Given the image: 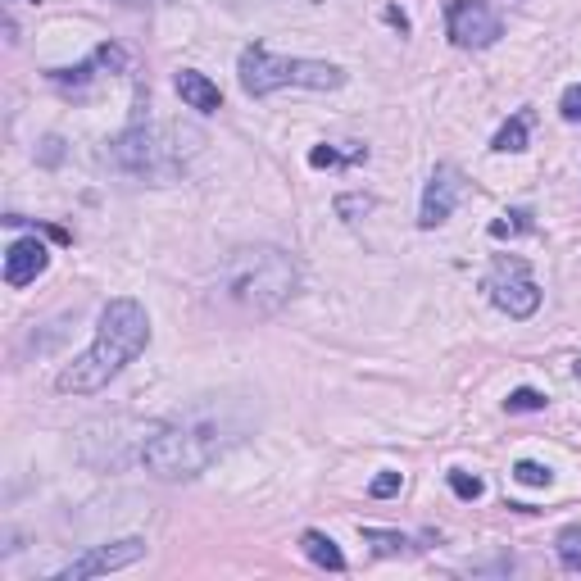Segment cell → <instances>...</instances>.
Listing matches in <instances>:
<instances>
[{"label": "cell", "instance_id": "1", "mask_svg": "<svg viewBox=\"0 0 581 581\" xmlns=\"http://www.w3.org/2000/svg\"><path fill=\"white\" fill-rule=\"evenodd\" d=\"M150 345V318L137 300L119 296L100 309L96 323V341L73 359L69 368L60 373V391L64 395H96L100 386H109L132 359Z\"/></svg>", "mask_w": 581, "mask_h": 581}, {"label": "cell", "instance_id": "2", "mask_svg": "<svg viewBox=\"0 0 581 581\" xmlns=\"http://www.w3.org/2000/svg\"><path fill=\"white\" fill-rule=\"evenodd\" d=\"M300 268L296 259L277 246H241L223 259L214 282V296L237 314H277L286 300L296 296Z\"/></svg>", "mask_w": 581, "mask_h": 581}, {"label": "cell", "instance_id": "3", "mask_svg": "<svg viewBox=\"0 0 581 581\" xmlns=\"http://www.w3.org/2000/svg\"><path fill=\"white\" fill-rule=\"evenodd\" d=\"M237 441L232 427L218 414H187L173 418V423H159L146 432L141 441V463H146L155 477H168V482H182V477H200L227 445Z\"/></svg>", "mask_w": 581, "mask_h": 581}, {"label": "cell", "instance_id": "4", "mask_svg": "<svg viewBox=\"0 0 581 581\" xmlns=\"http://www.w3.org/2000/svg\"><path fill=\"white\" fill-rule=\"evenodd\" d=\"M182 141H200V132L182 128V123H155L146 114V91L137 96V119L128 123L119 141H109V159L123 168V173H137L150 182H168L178 178L187 155L196 146H182Z\"/></svg>", "mask_w": 581, "mask_h": 581}, {"label": "cell", "instance_id": "5", "mask_svg": "<svg viewBox=\"0 0 581 581\" xmlns=\"http://www.w3.org/2000/svg\"><path fill=\"white\" fill-rule=\"evenodd\" d=\"M237 78L241 91L255 100L273 96L282 87H309V91H336L345 82V73L336 64L323 60H286V55H273L268 46H246L241 50V64H237Z\"/></svg>", "mask_w": 581, "mask_h": 581}, {"label": "cell", "instance_id": "6", "mask_svg": "<svg viewBox=\"0 0 581 581\" xmlns=\"http://www.w3.org/2000/svg\"><path fill=\"white\" fill-rule=\"evenodd\" d=\"M486 291H491V305L504 309L509 318H532L536 309H541V286L532 282L527 264L513 255L495 259L491 277H486Z\"/></svg>", "mask_w": 581, "mask_h": 581}, {"label": "cell", "instance_id": "7", "mask_svg": "<svg viewBox=\"0 0 581 581\" xmlns=\"http://www.w3.org/2000/svg\"><path fill=\"white\" fill-rule=\"evenodd\" d=\"M445 28H450V41L463 50H486L504 37L500 14L486 5V0H450L445 10Z\"/></svg>", "mask_w": 581, "mask_h": 581}, {"label": "cell", "instance_id": "8", "mask_svg": "<svg viewBox=\"0 0 581 581\" xmlns=\"http://www.w3.org/2000/svg\"><path fill=\"white\" fill-rule=\"evenodd\" d=\"M146 559V541L141 536H128V541H109V545H91L82 559H73L69 568L55 572V581H87V577H100V572H119L128 563Z\"/></svg>", "mask_w": 581, "mask_h": 581}, {"label": "cell", "instance_id": "9", "mask_svg": "<svg viewBox=\"0 0 581 581\" xmlns=\"http://www.w3.org/2000/svg\"><path fill=\"white\" fill-rule=\"evenodd\" d=\"M459 196H463V173H459L454 164H436V173L427 178V187H423V205H418V227H423V232L441 227L445 218L454 214Z\"/></svg>", "mask_w": 581, "mask_h": 581}, {"label": "cell", "instance_id": "10", "mask_svg": "<svg viewBox=\"0 0 581 581\" xmlns=\"http://www.w3.org/2000/svg\"><path fill=\"white\" fill-rule=\"evenodd\" d=\"M46 264H50V250L41 246L37 237H23V241H14V246L5 250V282L28 286V282H37V277L46 273Z\"/></svg>", "mask_w": 581, "mask_h": 581}, {"label": "cell", "instance_id": "11", "mask_svg": "<svg viewBox=\"0 0 581 581\" xmlns=\"http://www.w3.org/2000/svg\"><path fill=\"white\" fill-rule=\"evenodd\" d=\"M173 87H178V96H182L187 109H200V114L223 109V91H218V82H209L205 73H196V69H182L178 78H173Z\"/></svg>", "mask_w": 581, "mask_h": 581}, {"label": "cell", "instance_id": "12", "mask_svg": "<svg viewBox=\"0 0 581 581\" xmlns=\"http://www.w3.org/2000/svg\"><path fill=\"white\" fill-rule=\"evenodd\" d=\"M123 50L119 46H96V55H91L87 64H78V69H50V82L55 87H82V82L91 78V69H123Z\"/></svg>", "mask_w": 581, "mask_h": 581}, {"label": "cell", "instance_id": "13", "mask_svg": "<svg viewBox=\"0 0 581 581\" xmlns=\"http://www.w3.org/2000/svg\"><path fill=\"white\" fill-rule=\"evenodd\" d=\"M300 550H305L309 559L318 563V568H332V572H341V568H345L341 545H336L332 536H323V532H305V536H300Z\"/></svg>", "mask_w": 581, "mask_h": 581}, {"label": "cell", "instance_id": "14", "mask_svg": "<svg viewBox=\"0 0 581 581\" xmlns=\"http://www.w3.org/2000/svg\"><path fill=\"white\" fill-rule=\"evenodd\" d=\"M527 128H532V114H513L509 123H504L500 132H495L491 146L500 150V155H513V150H527Z\"/></svg>", "mask_w": 581, "mask_h": 581}, {"label": "cell", "instance_id": "15", "mask_svg": "<svg viewBox=\"0 0 581 581\" xmlns=\"http://www.w3.org/2000/svg\"><path fill=\"white\" fill-rule=\"evenodd\" d=\"M359 159H368L364 146H355L350 155H341V150H332V146H314V150H309V164H314V168H341V164H359Z\"/></svg>", "mask_w": 581, "mask_h": 581}, {"label": "cell", "instance_id": "16", "mask_svg": "<svg viewBox=\"0 0 581 581\" xmlns=\"http://www.w3.org/2000/svg\"><path fill=\"white\" fill-rule=\"evenodd\" d=\"M522 232H532V214H527V209H513V214H504V218H495V223H491V237L495 241L522 237Z\"/></svg>", "mask_w": 581, "mask_h": 581}, {"label": "cell", "instance_id": "17", "mask_svg": "<svg viewBox=\"0 0 581 581\" xmlns=\"http://www.w3.org/2000/svg\"><path fill=\"white\" fill-rule=\"evenodd\" d=\"M364 541L373 545L377 554H404V550H409V536H400V532H382V527H364Z\"/></svg>", "mask_w": 581, "mask_h": 581}, {"label": "cell", "instance_id": "18", "mask_svg": "<svg viewBox=\"0 0 581 581\" xmlns=\"http://www.w3.org/2000/svg\"><path fill=\"white\" fill-rule=\"evenodd\" d=\"M559 563L568 572H581V532L577 527H568V532L559 536Z\"/></svg>", "mask_w": 581, "mask_h": 581}, {"label": "cell", "instance_id": "19", "mask_svg": "<svg viewBox=\"0 0 581 581\" xmlns=\"http://www.w3.org/2000/svg\"><path fill=\"white\" fill-rule=\"evenodd\" d=\"M504 409H509V414H532V409H545V395L532 391V386H518V391L504 400Z\"/></svg>", "mask_w": 581, "mask_h": 581}, {"label": "cell", "instance_id": "20", "mask_svg": "<svg viewBox=\"0 0 581 581\" xmlns=\"http://www.w3.org/2000/svg\"><path fill=\"white\" fill-rule=\"evenodd\" d=\"M513 477H518L522 486H550V482H554V473H550V468H545V463H532V459L513 463Z\"/></svg>", "mask_w": 581, "mask_h": 581}, {"label": "cell", "instance_id": "21", "mask_svg": "<svg viewBox=\"0 0 581 581\" xmlns=\"http://www.w3.org/2000/svg\"><path fill=\"white\" fill-rule=\"evenodd\" d=\"M450 491L459 495V500H482V477H473V473H450Z\"/></svg>", "mask_w": 581, "mask_h": 581}, {"label": "cell", "instance_id": "22", "mask_svg": "<svg viewBox=\"0 0 581 581\" xmlns=\"http://www.w3.org/2000/svg\"><path fill=\"white\" fill-rule=\"evenodd\" d=\"M400 486H404V477H400V473H382V477H373L368 495H373V500H386V495H395Z\"/></svg>", "mask_w": 581, "mask_h": 581}, {"label": "cell", "instance_id": "23", "mask_svg": "<svg viewBox=\"0 0 581 581\" xmlns=\"http://www.w3.org/2000/svg\"><path fill=\"white\" fill-rule=\"evenodd\" d=\"M559 109H563V119H568V123H581V82H577V87L563 91Z\"/></svg>", "mask_w": 581, "mask_h": 581}, {"label": "cell", "instance_id": "24", "mask_svg": "<svg viewBox=\"0 0 581 581\" xmlns=\"http://www.w3.org/2000/svg\"><path fill=\"white\" fill-rule=\"evenodd\" d=\"M336 209H341V214H368V209H373V196H341Z\"/></svg>", "mask_w": 581, "mask_h": 581}, {"label": "cell", "instance_id": "25", "mask_svg": "<svg viewBox=\"0 0 581 581\" xmlns=\"http://www.w3.org/2000/svg\"><path fill=\"white\" fill-rule=\"evenodd\" d=\"M386 23H395V28H400V32H404V28H409V19H404V14H400V10H386Z\"/></svg>", "mask_w": 581, "mask_h": 581}, {"label": "cell", "instance_id": "26", "mask_svg": "<svg viewBox=\"0 0 581 581\" xmlns=\"http://www.w3.org/2000/svg\"><path fill=\"white\" fill-rule=\"evenodd\" d=\"M55 159H60V141L50 137V141H46V164H55Z\"/></svg>", "mask_w": 581, "mask_h": 581}, {"label": "cell", "instance_id": "27", "mask_svg": "<svg viewBox=\"0 0 581 581\" xmlns=\"http://www.w3.org/2000/svg\"><path fill=\"white\" fill-rule=\"evenodd\" d=\"M32 5H37V0H32Z\"/></svg>", "mask_w": 581, "mask_h": 581}]
</instances>
